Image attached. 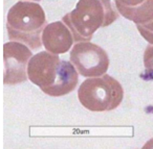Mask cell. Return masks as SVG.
Returning a JSON list of instances; mask_svg holds the SVG:
<instances>
[{
	"instance_id": "obj_5",
	"label": "cell",
	"mask_w": 153,
	"mask_h": 149,
	"mask_svg": "<svg viewBox=\"0 0 153 149\" xmlns=\"http://www.w3.org/2000/svg\"><path fill=\"white\" fill-rule=\"evenodd\" d=\"M70 62L74 64L76 71L84 77L102 76L109 67V57L107 52L91 43L78 42L70 51Z\"/></svg>"
},
{
	"instance_id": "obj_7",
	"label": "cell",
	"mask_w": 153,
	"mask_h": 149,
	"mask_svg": "<svg viewBox=\"0 0 153 149\" xmlns=\"http://www.w3.org/2000/svg\"><path fill=\"white\" fill-rule=\"evenodd\" d=\"M74 34L63 21L49 23L42 34V43L47 51L55 54H63L69 51L74 44Z\"/></svg>"
},
{
	"instance_id": "obj_1",
	"label": "cell",
	"mask_w": 153,
	"mask_h": 149,
	"mask_svg": "<svg viewBox=\"0 0 153 149\" xmlns=\"http://www.w3.org/2000/svg\"><path fill=\"white\" fill-rule=\"evenodd\" d=\"M78 73L74 64L47 50L35 54L27 66L28 79L53 97L71 93L79 81Z\"/></svg>"
},
{
	"instance_id": "obj_8",
	"label": "cell",
	"mask_w": 153,
	"mask_h": 149,
	"mask_svg": "<svg viewBox=\"0 0 153 149\" xmlns=\"http://www.w3.org/2000/svg\"><path fill=\"white\" fill-rule=\"evenodd\" d=\"M115 4L119 13L136 25L153 19V0H115Z\"/></svg>"
},
{
	"instance_id": "obj_2",
	"label": "cell",
	"mask_w": 153,
	"mask_h": 149,
	"mask_svg": "<svg viewBox=\"0 0 153 149\" xmlns=\"http://www.w3.org/2000/svg\"><path fill=\"white\" fill-rule=\"evenodd\" d=\"M120 17L115 0H79L76 7L62 21L74 34V42H87L102 27H107Z\"/></svg>"
},
{
	"instance_id": "obj_10",
	"label": "cell",
	"mask_w": 153,
	"mask_h": 149,
	"mask_svg": "<svg viewBox=\"0 0 153 149\" xmlns=\"http://www.w3.org/2000/svg\"><path fill=\"white\" fill-rule=\"evenodd\" d=\"M136 28L147 42L153 44V19L146 24H137Z\"/></svg>"
},
{
	"instance_id": "obj_3",
	"label": "cell",
	"mask_w": 153,
	"mask_h": 149,
	"mask_svg": "<svg viewBox=\"0 0 153 149\" xmlns=\"http://www.w3.org/2000/svg\"><path fill=\"white\" fill-rule=\"evenodd\" d=\"M47 25L44 10L32 1H19L10 9L7 18L9 39L39 49L43 45L42 34Z\"/></svg>"
},
{
	"instance_id": "obj_11",
	"label": "cell",
	"mask_w": 153,
	"mask_h": 149,
	"mask_svg": "<svg viewBox=\"0 0 153 149\" xmlns=\"http://www.w3.org/2000/svg\"><path fill=\"white\" fill-rule=\"evenodd\" d=\"M24 1V0H23ZM28 1H40V0H28Z\"/></svg>"
},
{
	"instance_id": "obj_6",
	"label": "cell",
	"mask_w": 153,
	"mask_h": 149,
	"mask_svg": "<svg viewBox=\"0 0 153 149\" xmlns=\"http://www.w3.org/2000/svg\"><path fill=\"white\" fill-rule=\"evenodd\" d=\"M33 57L27 45L17 41H11L3 45L4 61V84L14 86L24 82L28 78L27 66Z\"/></svg>"
},
{
	"instance_id": "obj_9",
	"label": "cell",
	"mask_w": 153,
	"mask_h": 149,
	"mask_svg": "<svg viewBox=\"0 0 153 149\" xmlns=\"http://www.w3.org/2000/svg\"><path fill=\"white\" fill-rule=\"evenodd\" d=\"M145 71L140 75L144 80H153V44L148 45L144 52Z\"/></svg>"
},
{
	"instance_id": "obj_4",
	"label": "cell",
	"mask_w": 153,
	"mask_h": 149,
	"mask_svg": "<svg viewBox=\"0 0 153 149\" xmlns=\"http://www.w3.org/2000/svg\"><path fill=\"white\" fill-rule=\"evenodd\" d=\"M78 97L85 109L91 112H108L115 109L124 98L122 84L108 74L90 77L82 82Z\"/></svg>"
}]
</instances>
